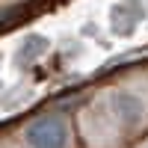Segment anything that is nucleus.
<instances>
[{"label":"nucleus","instance_id":"f257e3e1","mask_svg":"<svg viewBox=\"0 0 148 148\" xmlns=\"http://www.w3.org/2000/svg\"><path fill=\"white\" fill-rule=\"evenodd\" d=\"M148 130V77L130 74L98 92L77 116V133L92 148H116Z\"/></svg>","mask_w":148,"mask_h":148},{"label":"nucleus","instance_id":"f03ea898","mask_svg":"<svg viewBox=\"0 0 148 148\" xmlns=\"http://www.w3.org/2000/svg\"><path fill=\"white\" fill-rule=\"evenodd\" d=\"M24 148H74V125L62 113H42L21 130Z\"/></svg>","mask_w":148,"mask_h":148}]
</instances>
